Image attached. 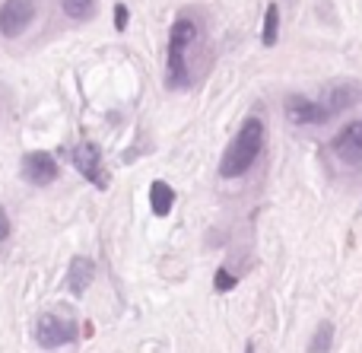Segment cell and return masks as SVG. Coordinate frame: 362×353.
<instances>
[{"mask_svg": "<svg viewBox=\"0 0 362 353\" xmlns=\"http://www.w3.org/2000/svg\"><path fill=\"white\" fill-rule=\"evenodd\" d=\"M264 150V121L261 118H245V125L238 127L235 140L229 144V150L219 159V175L223 178H242L251 166L257 163Z\"/></svg>", "mask_w": 362, "mask_h": 353, "instance_id": "1", "label": "cell"}, {"mask_svg": "<svg viewBox=\"0 0 362 353\" xmlns=\"http://www.w3.org/2000/svg\"><path fill=\"white\" fill-rule=\"evenodd\" d=\"M194 42H197V25H194V19H187V16L175 19V25H172V32H169V61H165V76H169L172 89L187 86V80H191L187 51H191Z\"/></svg>", "mask_w": 362, "mask_h": 353, "instance_id": "2", "label": "cell"}, {"mask_svg": "<svg viewBox=\"0 0 362 353\" xmlns=\"http://www.w3.org/2000/svg\"><path fill=\"white\" fill-rule=\"evenodd\" d=\"M35 341H38V347H45V350L67 347V344L76 341V322L61 316V312H45L35 322Z\"/></svg>", "mask_w": 362, "mask_h": 353, "instance_id": "3", "label": "cell"}, {"mask_svg": "<svg viewBox=\"0 0 362 353\" xmlns=\"http://www.w3.org/2000/svg\"><path fill=\"white\" fill-rule=\"evenodd\" d=\"M70 163H74V169L80 172L86 182H93L95 188H108V172L105 166H102V153L95 144H80L70 150Z\"/></svg>", "mask_w": 362, "mask_h": 353, "instance_id": "4", "label": "cell"}, {"mask_svg": "<svg viewBox=\"0 0 362 353\" xmlns=\"http://www.w3.org/2000/svg\"><path fill=\"white\" fill-rule=\"evenodd\" d=\"M32 19H35V4L32 0H6V4H0V35H23L32 25Z\"/></svg>", "mask_w": 362, "mask_h": 353, "instance_id": "5", "label": "cell"}, {"mask_svg": "<svg viewBox=\"0 0 362 353\" xmlns=\"http://www.w3.org/2000/svg\"><path fill=\"white\" fill-rule=\"evenodd\" d=\"M23 175H25V182L38 185V188H42V185H51L57 178V159L45 150L25 153L23 156Z\"/></svg>", "mask_w": 362, "mask_h": 353, "instance_id": "6", "label": "cell"}, {"mask_svg": "<svg viewBox=\"0 0 362 353\" xmlns=\"http://www.w3.org/2000/svg\"><path fill=\"white\" fill-rule=\"evenodd\" d=\"M286 118L293 125L305 127V125H325L331 118V108L327 105H318V102L305 99V96H289L286 99Z\"/></svg>", "mask_w": 362, "mask_h": 353, "instance_id": "7", "label": "cell"}, {"mask_svg": "<svg viewBox=\"0 0 362 353\" xmlns=\"http://www.w3.org/2000/svg\"><path fill=\"white\" fill-rule=\"evenodd\" d=\"M331 150H334V156L344 159V163H350V166L362 163V121L346 125L344 131L331 140Z\"/></svg>", "mask_w": 362, "mask_h": 353, "instance_id": "8", "label": "cell"}, {"mask_svg": "<svg viewBox=\"0 0 362 353\" xmlns=\"http://www.w3.org/2000/svg\"><path fill=\"white\" fill-rule=\"evenodd\" d=\"M93 277H95L93 258H86V255H76V258L70 261V274H67L70 293H74V296H83V293H86V287L93 284Z\"/></svg>", "mask_w": 362, "mask_h": 353, "instance_id": "9", "label": "cell"}, {"mask_svg": "<svg viewBox=\"0 0 362 353\" xmlns=\"http://www.w3.org/2000/svg\"><path fill=\"white\" fill-rule=\"evenodd\" d=\"M359 99H362L359 83L344 80V83H337V86H331V93H327V108H331V115H334V112H340V108H353Z\"/></svg>", "mask_w": 362, "mask_h": 353, "instance_id": "10", "label": "cell"}, {"mask_svg": "<svg viewBox=\"0 0 362 353\" xmlns=\"http://www.w3.org/2000/svg\"><path fill=\"white\" fill-rule=\"evenodd\" d=\"M150 207L156 216H165L172 207H175V191H172L169 182H153L150 185Z\"/></svg>", "mask_w": 362, "mask_h": 353, "instance_id": "11", "label": "cell"}, {"mask_svg": "<svg viewBox=\"0 0 362 353\" xmlns=\"http://www.w3.org/2000/svg\"><path fill=\"white\" fill-rule=\"evenodd\" d=\"M280 38V6L276 4H267V13H264V29H261V42L267 45H276Z\"/></svg>", "mask_w": 362, "mask_h": 353, "instance_id": "12", "label": "cell"}, {"mask_svg": "<svg viewBox=\"0 0 362 353\" xmlns=\"http://www.w3.org/2000/svg\"><path fill=\"white\" fill-rule=\"evenodd\" d=\"M334 347V325L331 322H321L315 328L312 341H308V353H331Z\"/></svg>", "mask_w": 362, "mask_h": 353, "instance_id": "13", "label": "cell"}, {"mask_svg": "<svg viewBox=\"0 0 362 353\" xmlns=\"http://www.w3.org/2000/svg\"><path fill=\"white\" fill-rule=\"evenodd\" d=\"M61 6L70 19H76V23H86V19L95 16V0H61Z\"/></svg>", "mask_w": 362, "mask_h": 353, "instance_id": "14", "label": "cell"}, {"mask_svg": "<svg viewBox=\"0 0 362 353\" xmlns=\"http://www.w3.org/2000/svg\"><path fill=\"white\" fill-rule=\"evenodd\" d=\"M235 284H238V277H232L226 267H219V271H216V290H219V293H229Z\"/></svg>", "mask_w": 362, "mask_h": 353, "instance_id": "15", "label": "cell"}, {"mask_svg": "<svg viewBox=\"0 0 362 353\" xmlns=\"http://www.w3.org/2000/svg\"><path fill=\"white\" fill-rule=\"evenodd\" d=\"M127 19H131L127 6H124V4H115V29L124 32V29H127Z\"/></svg>", "mask_w": 362, "mask_h": 353, "instance_id": "16", "label": "cell"}, {"mask_svg": "<svg viewBox=\"0 0 362 353\" xmlns=\"http://www.w3.org/2000/svg\"><path fill=\"white\" fill-rule=\"evenodd\" d=\"M10 239V216H6V210L0 207V242Z\"/></svg>", "mask_w": 362, "mask_h": 353, "instance_id": "17", "label": "cell"}, {"mask_svg": "<svg viewBox=\"0 0 362 353\" xmlns=\"http://www.w3.org/2000/svg\"><path fill=\"white\" fill-rule=\"evenodd\" d=\"M245 353H255V344H248V347H245Z\"/></svg>", "mask_w": 362, "mask_h": 353, "instance_id": "18", "label": "cell"}]
</instances>
